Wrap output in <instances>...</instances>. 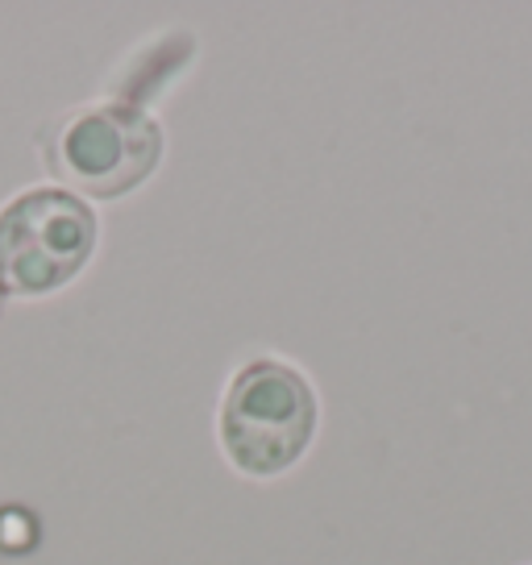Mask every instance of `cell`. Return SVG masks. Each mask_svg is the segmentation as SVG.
<instances>
[{
  "instance_id": "6da1fadb",
  "label": "cell",
  "mask_w": 532,
  "mask_h": 565,
  "mask_svg": "<svg viewBox=\"0 0 532 565\" xmlns=\"http://www.w3.org/2000/svg\"><path fill=\"white\" fill-rule=\"evenodd\" d=\"M38 150L54 188H67L96 209L155 179L167 154V134L146 105L108 96L51 117L38 134Z\"/></svg>"
},
{
  "instance_id": "7a4b0ae2",
  "label": "cell",
  "mask_w": 532,
  "mask_h": 565,
  "mask_svg": "<svg viewBox=\"0 0 532 565\" xmlns=\"http://www.w3.org/2000/svg\"><path fill=\"white\" fill-rule=\"evenodd\" d=\"M221 458L249 482H270L296 470L317 441L320 399L312 379L284 358H249L225 379L216 399Z\"/></svg>"
},
{
  "instance_id": "3957f363",
  "label": "cell",
  "mask_w": 532,
  "mask_h": 565,
  "mask_svg": "<svg viewBox=\"0 0 532 565\" xmlns=\"http://www.w3.org/2000/svg\"><path fill=\"white\" fill-rule=\"evenodd\" d=\"M100 246V216L67 188H21L0 204V296L51 300L72 287Z\"/></svg>"
},
{
  "instance_id": "277c9868",
  "label": "cell",
  "mask_w": 532,
  "mask_h": 565,
  "mask_svg": "<svg viewBox=\"0 0 532 565\" xmlns=\"http://www.w3.org/2000/svg\"><path fill=\"white\" fill-rule=\"evenodd\" d=\"M0 317H4V296H0Z\"/></svg>"
}]
</instances>
